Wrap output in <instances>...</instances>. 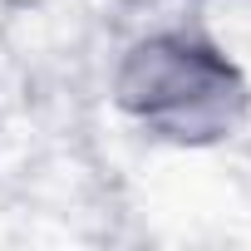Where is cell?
Segmentation results:
<instances>
[{
  "label": "cell",
  "mask_w": 251,
  "mask_h": 251,
  "mask_svg": "<svg viewBox=\"0 0 251 251\" xmlns=\"http://www.w3.org/2000/svg\"><path fill=\"white\" fill-rule=\"evenodd\" d=\"M113 103L148 143L202 153L251 123V79L236 54L197 25H158L123 45Z\"/></svg>",
  "instance_id": "1"
},
{
  "label": "cell",
  "mask_w": 251,
  "mask_h": 251,
  "mask_svg": "<svg viewBox=\"0 0 251 251\" xmlns=\"http://www.w3.org/2000/svg\"><path fill=\"white\" fill-rule=\"evenodd\" d=\"M0 143H5V84H0Z\"/></svg>",
  "instance_id": "2"
}]
</instances>
